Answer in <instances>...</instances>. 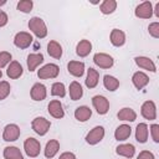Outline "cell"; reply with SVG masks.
I'll return each mask as SVG.
<instances>
[{"instance_id": "6da1fadb", "label": "cell", "mask_w": 159, "mask_h": 159, "mask_svg": "<svg viewBox=\"0 0 159 159\" xmlns=\"http://www.w3.org/2000/svg\"><path fill=\"white\" fill-rule=\"evenodd\" d=\"M29 29L39 39H43V37L47 36V26H46L45 21L41 17H39V16H34V17L30 19Z\"/></svg>"}, {"instance_id": "7a4b0ae2", "label": "cell", "mask_w": 159, "mask_h": 159, "mask_svg": "<svg viewBox=\"0 0 159 159\" xmlns=\"http://www.w3.org/2000/svg\"><path fill=\"white\" fill-rule=\"evenodd\" d=\"M24 150L26 153L27 157L30 158H36L39 157L40 154V150H41V144L37 139L32 138V137H29L25 139L24 142Z\"/></svg>"}, {"instance_id": "3957f363", "label": "cell", "mask_w": 159, "mask_h": 159, "mask_svg": "<svg viewBox=\"0 0 159 159\" xmlns=\"http://www.w3.org/2000/svg\"><path fill=\"white\" fill-rule=\"evenodd\" d=\"M60 73V67L55 63H46L37 71V77L40 80H48V78H56Z\"/></svg>"}, {"instance_id": "277c9868", "label": "cell", "mask_w": 159, "mask_h": 159, "mask_svg": "<svg viewBox=\"0 0 159 159\" xmlns=\"http://www.w3.org/2000/svg\"><path fill=\"white\" fill-rule=\"evenodd\" d=\"M31 127H32V130L39 134V135H45L50 127H51V122L43 117H36L32 122H31Z\"/></svg>"}, {"instance_id": "5b68a950", "label": "cell", "mask_w": 159, "mask_h": 159, "mask_svg": "<svg viewBox=\"0 0 159 159\" xmlns=\"http://www.w3.org/2000/svg\"><path fill=\"white\" fill-rule=\"evenodd\" d=\"M34 41V37L30 32H26V31H20L15 35L14 37V45L21 50L24 48H27Z\"/></svg>"}, {"instance_id": "8992f818", "label": "cell", "mask_w": 159, "mask_h": 159, "mask_svg": "<svg viewBox=\"0 0 159 159\" xmlns=\"http://www.w3.org/2000/svg\"><path fill=\"white\" fill-rule=\"evenodd\" d=\"M103 138H104V128L102 125H97L93 129H91L86 135V143L89 145H96Z\"/></svg>"}, {"instance_id": "52a82bcc", "label": "cell", "mask_w": 159, "mask_h": 159, "mask_svg": "<svg viewBox=\"0 0 159 159\" xmlns=\"http://www.w3.org/2000/svg\"><path fill=\"white\" fill-rule=\"evenodd\" d=\"M92 104H93V107L98 114H106L109 111V101L104 96H101V94L93 96L92 97Z\"/></svg>"}, {"instance_id": "ba28073f", "label": "cell", "mask_w": 159, "mask_h": 159, "mask_svg": "<svg viewBox=\"0 0 159 159\" xmlns=\"http://www.w3.org/2000/svg\"><path fill=\"white\" fill-rule=\"evenodd\" d=\"M134 15L139 19H150L153 16V4H152V1L140 2L134 10Z\"/></svg>"}, {"instance_id": "9c48e42d", "label": "cell", "mask_w": 159, "mask_h": 159, "mask_svg": "<svg viewBox=\"0 0 159 159\" xmlns=\"http://www.w3.org/2000/svg\"><path fill=\"white\" fill-rule=\"evenodd\" d=\"M21 134V130H20V127L17 124H7L5 125L4 128V132H2V139L5 142H15L16 139H19Z\"/></svg>"}, {"instance_id": "30bf717a", "label": "cell", "mask_w": 159, "mask_h": 159, "mask_svg": "<svg viewBox=\"0 0 159 159\" xmlns=\"http://www.w3.org/2000/svg\"><path fill=\"white\" fill-rule=\"evenodd\" d=\"M93 62L99 67V68H111L114 63V60L111 55L104 53V52H97L93 56Z\"/></svg>"}, {"instance_id": "8fae6325", "label": "cell", "mask_w": 159, "mask_h": 159, "mask_svg": "<svg viewBox=\"0 0 159 159\" xmlns=\"http://www.w3.org/2000/svg\"><path fill=\"white\" fill-rule=\"evenodd\" d=\"M140 114L148 120H154L157 118V106L153 101H145L140 107Z\"/></svg>"}, {"instance_id": "7c38bea8", "label": "cell", "mask_w": 159, "mask_h": 159, "mask_svg": "<svg viewBox=\"0 0 159 159\" xmlns=\"http://www.w3.org/2000/svg\"><path fill=\"white\" fill-rule=\"evenodd\" d=\"M47 111L50 113V116H52L56 119H61L65 116V111L62 107V103L58 99H52L50 101L48 106H47Z\"/></svg>"}, {"instance_id": "4fadbf2b", "label": "cell", "mask_w": 159, "mask_h": 159, "mask_svg": "<svg viewBox=\"0 0 159 159\" xmlns=\"http://www.w3.org/2000/svg\"><path fill=\"white\" fill-rule=\"evenodd\" d=\"M30 96H31V98L34 101H37V102L39 101H43L46 98V96H47L46 86L42 84V83H40V82L35 83L31 87V89H30Z\"/></svg>"}, {"instance_id": "5bb4252c", "label": "cell", "mask_w": 159, "mask_h": 159, "mask_svg": "<svg viewBox=\"0 0 159 159\" xmlns=\"http://www.w3.org/2000/svg\"><path fill=\"white\" fill-rule=\"evenodd\" d=\"M134 62L135 65L142 68V70H145V71H150V72H157V66L155 63L153 62L152 58L149 57H145V56H137L134 58Z\"/></svg>"}, {"instance_id": "9a60e30c", "label": "cell", "mask_w": 159, "mask_h": 159, "mask_svg": "<svg viewBox=\"0 0 159 159\" xmlns=\"http://www.w3.org/2000/svg\"><path fill=\"white\" fill-rule=\"evenodd\" d=\"M24 73V70H22V66L20 62L17 61H11L9 65H7V68H6V75L11 80H17L19 77H21Z\"/></svg>"}, {"instance_id": "2e32d148", "label": "cell", "mask_w": 159, "mask_h": 159, "mask_svg": "<svg viewBox=\"0 0 159 159\" xmlns=\"http://www.w3.org/2000/svg\"><path fill=\"white\" fill-rule=\"evenodd\" d=\"M132 82L137 89H143L149 83V77L143 71H137L132 76Z\"/></svg>"}, {"instance_id": "e0dca14e", "label": "cell", "mask_w": 159, "mask_h": 159, "mask_svg": "<svg viewBox=\"0 0 159 159\" xmlns=\"http://www.w3.org/2000/svg\"><path fill=\"white\" fill-rule=\"evenodd\" d=\"M109 41L116 47L123 46L125 43V34H124V31H122L119 29H113L111 31V35H109Z\"/></svg>"}, {"instance_id": "ac0fdd59", "label": "cell", "mask_w": 159, "mask_h": 159, "mask_svg": "<svg viewBox=\"0 0 159 159\" xmlns=\"http://www.w3.org/2000/svg\"><path fill=\"white\" fill-rule=\"evenodd\" d=\"M67 71L75 77H82L84 73V63L82 61H70L67 63Z\"/></svg>"}, {"instance_id": "d6986e66", "label": "cell", "mask_w": 159, "mask_h": 159, "mask_svg": "<svg viewBox=\"0 0 159 159\" xmlns=\"http://www.w3.org/2000/svg\"><path fill=\"white\" fill-rule=\"evenodd\" d=\"M98 81H99V73L97 70L89 67L87 70V76H86V80H84V83H86V87L92 89L94 88L97 84H98Z\"/></svg>"}, {"instance_id": "ffe728a7", "label": "cell", "mask_w": 159, "mask_h": 159, "mask_svg": "<svg viewBox=\"0 0 159 159\" xmlns=\"http://www.w3.org/2000/svg\"><path fill=\"white\" fill-rule=\"evenodd\" d=\"M132 134V128L128 124H120L117 127V129L114 130V138L118 142H123L127 140Z\"/></svg>"}, {"instance_id": "44dd1931", "label": "cell", "mask_w": 159, "mask_h": 159, "mask_svg": "<svg viewBox=\"0 0 159 159\" xmlns=\"http://www.w3.org/2000/svg\"><path fill=\"white\" fill-rule=\"evenodd\" d=\"M116 153L120 157H124V158H133L134 157V153H135V147L130 143H125V144H119L117 148H116Z\"/></svg>"}, {"instance_id": "7402d4cb", "label": "cell", "mask_w": 159, "mask_h": 159, "mask_svg": "<svg viewBox=\"0 0 159 159\" xmlns=\"http://www.w3.org/2000/svg\"><path fill=\"white\" fill-rule=\"evenodd\" d=\"M91 51H92V43H91L89 40L83 39V40H81V41L77 43V46H76V53H77V56H80V57H86V56H88V55L91 53Z\"/></svg>"}, {"instance_id": "603a6c76", "label": "cell", "mask_w": 159, "mask_h": 159, "mask_svg": "<svg viewBox=\"0 0 159 159\" xmlns=\"http://www.w3.org/2000/svg\"><path fill=\"white\" fill-rule=\"evenodd\" d=\"M43 62V55L40 53H30L27 56V68L30 72H34L41 63Z\"/></svg>"}, {"instance_id": "cb8c5ba5", "label": "cell", "mask_w": 159, "mask_h": 159, "mask_svg": "<svg viewBox=\"0 0 159 159\" xmlns=\"http://www.w3.org/2000/svg\"><path fill=\"white\" fill-rule=\"evenodd\" d=\"M62 52H63L62 46H61L57 41L51 40V41L47 43V53H48L51 57H53V58H56V60H60V58L62 57Z\"/></svg>"}, {"instance_id": "d4e9b609", "label": "cell", "mask_w": 159, "mask_h": 159, "mask_svg": "<svg viewBox=\"0 0 159 159\" xmlns=\"http://www.w3.org/2000/svg\"><path fill=\"white\" fill-rule=\"evenodd\" d=\"M92 116V109L87 106H80L75 109V118L78 122H87Z\"/></svg>"}, {"instance_id": "484cf974", "label": "cell", "mask_w": 159, "mask_h": 159, "mask_svg": "<svg viewBox=\"0 0 159 159\" xmlns=\"http://www.w3.org/2000/svg\"><path fill=\"white\" fill-rule=\"evenodd\" d=\"M117 117L119 120H123V122H134L137 119V113L134 109L129 107H124L119 109V112L117 113Z\"/></svg>"}, {"instance_id": "4316f807", "label": "cell", "mask_w": 159, "mask_h": 159, "mask_svg": "<svg viewBox=\"0 0 159 159\" xmlns=\"http://www.w3.org/2000/svg\"><path fill=\"white\" fill-rule=\"evenodd\" d=\"M58 150H60V142L56 140V139H51V140H48L46 143L43 153H45V157L47 159H51L58 153Z\"/></svg>"}, {"instance_id": "83f0119b", "label": "cell", "mask_w": 159, "mask_h": 159, "mask_svg": "<svg viewBox=\"0 0 159 159\" xmlns=\"http://www.w3.org/2000/svg\"><path fill=\"white\" fill-rule=\"evenodd\" d=\"M68 92H70V97L72 101H78L82 98L83 96V89H82V86L80 82L77 81H72L70 83V87H68Z\"/></svg>"}, {"instance_id": "f1b7e54d", "label": "cell", "mask_w": 159, "mask_h": 159, "mask_svg": "<svg viewBox=\"0 0 159 159\" xmlns=\"http://www.w3.org/2000/svg\"><path fill=\"white\" fill-rule=\"evenodd\" d=\"M148 134H149L148 125L145 123H139L135 128V139H137V142L145 143L148 140Z\"/></svg>"}, {"instance_id": "f546056e", "label": "cell", "mask_w": 159, "mask_h": 159, "mask_svg": "<svg viewBox=\"0 0 159 159\" xmlns=\"http://www.w3.org/2000/svg\"><path fill=\"white\" fill-rule=\"evenodd\" d=\"M2 155L5 159H24L21 150L17 147H6L4 148Z\"/></svg>"}, {"instance_id": "4dcf8cb0", "label": "cell", "mask_w": 159, "mask_h": 159, "mask_svg": "<svg viewBox=\"0 0 159 159\" xmlns=\"http://www.w3.org/2000/svg\"><path fill=\"white\" fill-rule=\"evenodd\" d=\"M103 86L106 87V89H108L111 92H114L119 87V80H117L114 76L104 75L103 76Z\"/></svg>"}, {"instance_id": "1f68e13d", "label": "cell", "mask_w": 159, "mask_h": 159, "mask_svg": "<svg viewBox=\"0 0 159 159\" xmlns=\"http://www.w3.org/2000/svg\"><path fill=\"white\" fill-rule=\"evenodd\" d=\"M116 9H117V1L116 0H104L99 6L101 12L104 15L113 14L116 11Z\"/></svg>"}, {"instance_id": "d6a6232c", "label": "cell", "mask_w": 159, "mask_h": 159, "mask_svg": "<svg viewBox=\"0 0 159 159\" xmlns=\"http://www.w3.org/2000/svg\"><path fill=\"white\" fill-rule=\"evenodd\" d=\"M51 94L56 97H65L66 96V87L62 82H55L51 86Z\"/></svg>"}, {"instance_id": "836d02e7", "label": "cell", "mask_w": 159, "mask_h": 159, "mask_svg": "<svg viewBox=\"0 0 159 159\" xmlns=\"http://www.w3.org/2000/svg\"><path fill=\"white\" fill-rule=\"evenodd\" d=\"M32 6H34L32 0H20L17 2V10L24 14H29L32 10Z\"/></svg>"}, {"instance_id": "e575fe53", "label": "cell", "mask_w": 159, "mask_h": 159, "mask_svg": "<svg viewBox=\"0 0 159 159\" xmlns=\"http://www.w3.org/2000/svg\"><path fill=\"white\" fill-rule=\"evenodd\" d=\"M11 87L7 81H0V101L5 99L10 94Z\"/></svg>"}, {"instance_id": "d590c367", "label": "cell", "mask_w": 159, "mask_h": 159, "mask_svg": "<svg viewBox=\"0 0 159 159\" xmlns=\"http://www.w3.org/2000/svg\"><path fill=\"white\" fill-rule=\"evenodd\" d=\"M11 53L7 51H1L0 52V70L4 68L5 66H7L11 62Z\"/></svg>"}, {"instance_id": "8d00e7d4", "label": "cell", "mask_w": 159, "mask_h": 159, "mask_svg": "<svg viewBox=\"0 0 159 159\" xmlns=\"http://www.w3.org/2000/svg\"><path fill=\"white\" fill-rule=\"evenodd\" d=\"M148 31H149V35L154 39H158L159 37V22L158 21H154V22H150L149 26H148Z\"/></svg>"}, {"instance_id": "74e56055", "label": "cell", "mask_w": 159, "mask_h": 159, "mask_svg": "<svg viewBox=\"0 0 159 159\" xmlns=\"http://www.w3.org/2000/svg\"><path fill=\"white\" fill-rule=\"evenodd\" d=\"M150 134L155 143H159V124H152L150 125Z\"/></svg>"}, {"instance_id": "f35d334b", "label": "cell", "mask_w": 159, "mask_h": 159, "mask_svg": "<svg viewBox=\"0 0 159 159\" xmlns=\"http://www.w3.org/2000/svg\"><path fill=\"white\" fill-rule=\"evenodd\" d=\"M137 159H155V157H154V154H153L152 152H149V150H142V152L138 154Z\"/></svg>"}, {"instance_id": "ab89813d", "label": "cell", "mask_w": 159, "mask_h": 159, "mask_svg": "<svg viewBox=\"0 0 159 159\" xmlns=\"http://www.w3.org/2000/svg\"><path fill=\"white\" fill-rule=\"evenodd\" d=\"M7 21H9V17H7V14H6L5 11H2V10H0V27H2V26H5V25L7 24Z\"/></svg>"}, {"instance_id": "60d3db41", "label": "cell", "mask_w": 159, "mask_h": 159, "mask_svg": "<svg viewBox=\"0 0 159 159\" xmlns=\"http://www.w3.org/2000/svg\"><path fill=\"white\" fill-rule=\"evenodd\" d=\"M58 159H76V155L72 153V152H65L60 155Z\"/></svg>"}, {"instance_id": "b9f144b4", "label": "cell", "mask_w": 159, "mask_h": 159, "mask_svg": "<svg viewBox=\"0 0 159 159\" xmlns=\"http://www.w3.org/2000/svg\"><path fill=\"white\" fill-rule=\"evenodd\" d=\"M6 4V0H1L0 1V6H2V5H5Z\"/></svg>"}, {"instance_id": "7bdbcfd3", "label": "cell", "mask_w": 159, "mask_h": 159, "mask_svg": "<svg viewBox=\"0 0 159 159\" xmlns=\"http://www.w3.org/2000/svg\"><path fill=\"white\" fill-rule=\"evenodd\" d=\"M1 77H2V72H1V70H0V80H1Z\"/></svg>"}]
</instances>
